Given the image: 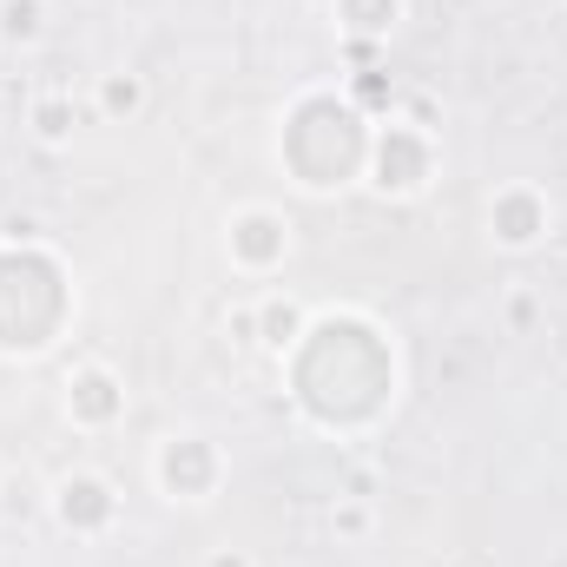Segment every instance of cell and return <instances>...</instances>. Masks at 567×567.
I'll return each mask as SVG.
<instances>
[{"mask_svg": "<svg viewBox=\"0 0 567 567\" xmlns=\"http://www.w3.org/2000/svg\"><path fill=\"white\" fill-rule=\"evenodd\" d=\"M100 106H106V113H140V106H145V86L133 80V73H113V80L100 86Z\"/></svg>", "mask_w": 567, "mask_h": 567, "instance_id": "9c48e42d", "label": "cell"}, {"mask_svg": "<svg viewBox=\"0 0 567 567\" xmlns=\"http://www.w3.org/2000/svg\"><path fill=\"white\" fill-rule=\"evenodd\" d=\"M33 126H40L47 145H60L66 133H73V106H66V100H40V106H33Z\"/></svg>", "mask_w": 567, "mask_h": 567, "instance_id": "8fae6325", "label": "cell"}, {"mask_svg": "<svg viewBox=\"0 0 567 567\" xmlns=\"http://www.w3.org/2000/svg\"><path fill=\"white\" fill-rule=\"evenodd\" d=\"M66 410H73V423H113L126 410V396H120V383L106 370H80L66 383Z\"/></svg>", "mask_w": 567, "mask_h": 567, "instance_id": "8992f818", "label": "cell"}, {"mask_svg": "<svg viewBox=\"0 0 567 567\" xmlns=\"http://www.w3.org/2000/svg\"><path fill=\"white\" fill-rule=\"evenodd\" d=\"M343 20L363 27V33H383L396 20V0H343Z\"/></svg>", "mask_w": 567, "mask_h": 567, "instance_id": "30bf717a", "label": "cell"}, {"mask_svg": "<svg viewBox=\"0 0 567 567\" xmlns=\"http://www.w3.org/2000/svg\"><path fill=\"white\" fill-rule=\"evenodd\" d=\"M535 323V290H515L508 297V330H528Z\"/></svg>", "mask_w": 567, "mask_h": 567, "instance_id": "4fadbf2b", "label": "cell"}, {"mask_svg": "<svg viewBox=\"0 0 567 567\" xmlns=\"http://www.w3.org/2000/svg\"><path fill=\"white\" fill-rule=\"evenodd\" d=\"M429 178V140L410 133V126H390L377 140V185L383 192H416Z\"/></svg>", "mask_w": 567, "mask_h": 567, "instance_id": "6da1fadb", "label": "cell"}, {"mask_svg": "<svg viewBox=\"0 0 567 567\" xmlns=\"http://www.w3.org/2000/svg\"><path fill=\"white\" fill-rule=\"evenodd\" d=\"M542 231H548V205H542L535 192H502V198H495V238H502V245L522 251V245H535Z\"/></svg>", "mask_w": 567, "mask_h": 567, "instance_id": "5b68a950", "label": "cell"}, {"mask_svg": "<svg viewBox=\"0 0 567 567\" xmlns=\"http://www.w3.org/2000/svg\"><path fill=\"white\" fill-rule=\"evenodd\" d=\"M212 468H218V462H212V442H198V435H192V442H172V449L158 455V475H165L172 495H205V488H212Z\"/></svg>", "mask_w": 567, "mask_h": 567, "instance_id": "277c9868", "label": "cell"}, {"mask_svg": "<svg viewBox=\"0 0 567 567\" xmlns=\"http://www.w3.org/2000/svg\"><path fill=\"white\" fill-rule=\"evenodd\" d=\"M297 330H303V310H297V303H284V297H271V303L258 310V337H265L271 350H284V343H297Z\"/></svg>", "mask_w": 567, "mask_h": 567, "instance_id": "52a82bcc", "label": "cell"}, {"mask_svg": "<svg viewBox=\"0 0 567 567\" xmlns=\"http://www.w3.org/2000/svg\"><path fill=\"white\" fill-rule=\"evenodd\" d=\"M330 528H337L343 542H357V535H370V508H363V502H343V508L330 515Z\"/></svg>", "mask_w": 567, "mask_h": 567, "instance_id": "7c38bea8", "label": "cell"}, {"mask_svg": "<svg viewBox=\"0 0 567 567\" xmlns=\"http://www.w3.org/2000/svg\"><path fill=\"white\" fill-rule=\"evenodd\" d=\"M205 567H251V561H245L238 548H218V555H212V561H205Z\"/></svg>", "mask_w": 567, "mask_h": 567, "instance_id": "5bb4252c", "label": "cell"}, {"mask_svg": "<svg viewBox=\"0 0 567 567\" xmlns=\"http://www.w3.org/2000/svg\"><path fill=\"white\" fill-rule=\"evenodd\" d=\"M0 33L7 40H40V0H0Z\"/></svg>", "mask_w": 567, "mask_h": 567, "instance_id": "ba28073f", "label": "cell"}, {"mask_svg": "<svg viewBox=\"0 0 567 567\" xmlns=\"http://www.w3.org/2000/svg\"><path fill=\"white\" fill-rule=\"evenodd\" d=\"M113 488L100 482V475H73L66 488H60V522L66 528H80V535H93V528H106L113 522Z\"/></svg>", "mask_w": 567, "mask_h": 567, "instance_id": "3957f363", "label": "cell"}, {"mask_svg": "<svg viewBox=\"0 0 567 567\" xmlns=\"http://www.w3.org/2000/svg\"><path fill=\"white\" fill-rule=\"evenodd\" d=\"M284 245H290V231H284L278 212H245V218L231 225V258H238V265H251V271L278 265Z\"/></svg>", "mask_w": 567, "mask_h": 567, "instance_id": "7a4b0ae2", "label": "cell"}]
</instances>
